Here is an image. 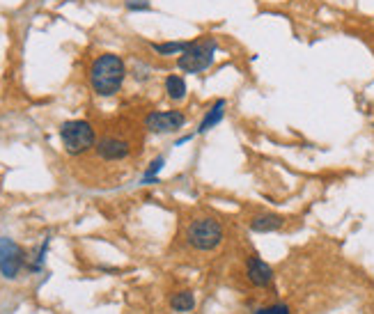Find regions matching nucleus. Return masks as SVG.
I'll list each match as a JSON object with an SVG mask.
<instances>
[{
	"label": "nucleus",
	"mask_w": 374,
	"mask_h": 314,
	"mask_svg": "<svg viewBox=\"0 0 374 314\" xmlns=\"http://www.w3.org/2000/svg\"><path fill=\"white\" fill-rule=\"evenodd\" d=\"M126 62L117 53H101L87 67V83L97 96H115L126 81Z\"/></svg>",
	"instance_id": "f257e3e1"
},
{
	"label": "nucleus",
	"mask_w": 374,
	"mask_h": 314,
	"mask_svg": "<svg viewBox=\"0 0 374 314\" xmlns=\"http://www.w3.org/2000/svg\"><path fill=\"white\" fill-rule=\"evenodd\" d=\"M225 241V225L216 215H195L184 228V243L191 252H214Z\"/></svg>",
	"instance_id": "f03ea898"
},
{
	"label": "nucleus",
	"mask_w": 374,
	"mask_h": 314,
	"mask_svg": "<svg viewBox=\"0 0 374 314\" xmlns=\"http://www.w3.org/2000/svg\"><path fill=\"white\" fill-rule=\"evenodd\" d=\"M216 53H219V42L214 37L204 35L193 39L189 48L177 57V69L184 74H202L207 72L216 60Z\"/></svg>",
	"instance_id": "7ed1b4c3"
},
{
	"label": "nucleus",
	"mask_w": 374,
	"mask_h": 314,
	"mask_svg": "<svg viewBox=\"0 0 374 314\" xmlns=\"http://www.w3.org/2000/svg\"><path fill=\"white\" fill-rule=\"evenodd\" d=\"M60 140L69 156H83L94 150L97 131L87 120H69L60 126Z\"/></svg>",
	"instance_id": "20e7f679"
},
{
	"label": "nucleus",
	"mask_w": 374,
	"mask_h": 314,
	"mask_svg": "<svg viewBox=\"0 0 374 314\" xmlns=\"http://www.w3.org/2000/svg\"><path fill=\"white\" fill-rule=\"evenodd\" d=\"M133 152V142L129 138H122V135H104L101 140H97L94 145V154L97 159H101L104 163H122L131 156Z\"/></svg>",
	"instance_id": "39448f33"
},
{
	"label": "nucleus",
	"mask_w": 374,
	"mask_h": 314,
	"mask_svg": "<svg viewBox=\"0 0 374 314\" xmlns=\"http://www.w3.org/2000/svg\"><path fill=\"white\" fill-rule=\"evenodd\" d=\"M26 267V250L16 241L0 237V273L7 280L18 278Z\"/></svg>",
	"instance_id": "423d86ee"
},
{
	"label": "nucleus",
	"mask_w": 374,
	"mask_h": 314,
	"mask_svg": "<svg viewBox=\"0 0 374 314\" xmlns=\"http://www.w3.org/2000/svg\"><path fill=\"white\" fill-rule=\"evenodd\" d=\"M143 126L152 133H175L186 126V115L182 111H152L145 115Z\"/></svg>",
	"instance_id": "0eeeda50"
},
{
	"label": "nucleus",
	"mask_w": 374,
	"mask_h": 314,
	"mask_svg": "<svg viewBox=\"0 0 374 314\" xmlns=\"http://www.w3.org/2000/svg\"><path fill=\"white\" fill-rule=\"evenodd\" d=\"M246 278H248L255 287H269L273 282V269L267 262H262L258 254H248V257H246Z\"/></svg>",
	"instance_id": "6e6552de"
},
{
	"label": "nucleus",
	"mask_w": 374,
	"mask_h": 314,
	"mask_svg": "<svg viewBox=\"0 0 374 314\" xmlns=\"http://www.w3.org/2000/svg\"><path fill=\"white\" fill-rule=\"evenodd\" d=\"M285 223H287V220H285V215L262 211V213H255L253 218L248 220V228H251L253 232L267 234V232H278V230H282Z\"/></svg>",
	"instance_id": "1a4fd4ad"
},
{
	"label": "nucleus",
	"mask_w": 374,
	"mask_h": 314,
	"mask_svg": "<svg viewBox=\"0 0 374 314\" xmlns=\"http://www.w3.org/2000/svg\"><path fill=\"white\" fill-rule=\"evenodd\" d=\"M225 108H228V101H225V99L216 101V103L209 108V111L204 113L202 122H200V126H198V133H209L214 126H219L221 120L225 117Z\"/></svg>",
	"instance_id": "9d476101"
},
{
	"label": "nucleus",
	"mask_w": 374,
	"mask_h": 314,
	"mask_svg": "<svg viewBox=\"0 0 374 314\" xmlns=\"http://www.w3.org/2000/svg\"><path fill=\"white\" fill-rule=\"evenodd\" d=\"M163 87H165V94H168V99H172L177 103L184 101L186 99V92H189L184 76H180V74H168V76H165Z\"/></svg>",
	"instance_id": "9b49d317"
},
{
	"label": "nucleus",
	"mask_w": 374,
	"mask_h": 314,
	"mask_svg": "<svg viewBox=\"0 0 374 314\" xmlns=\"http://www.w3.org/2000/svg\"><path fill=\"white\" fill-rule=\"evenodd\" d=\"M191 42H152L150 48L161 57H180Z\"/></svg>",
	"instance_id": "f8f14e48"
},
{
	"label": "nucleus",
	"mask_w": 374,
	"mask_h": 314,
	"mask_svg": "<svg viewBox=\"0 0 374 314\" xmlns=\"http://www.w3.org/2000/svg\"><path fill=\"white\" fill-rule=\"evenodd\" d=\"M193 308H195V298L191 291H180L172 298V310H177V312H191Z\"/></svg>",
	"instance_id": "ddd939ff"
},
{
	"label": "nucleus",
	"mask_w": 374,
	"mask_h": 314,
	"mask_svg": "<svg viewBox=\"0 0 374 314\" xmlns=\"http://www.w3.org/2000/svg\"><path fill=\"white\" fill-rule=\"evenodd\" d=\"M253 314H292L287 303H273V305H267V308H260L255 310Z\"/></svg>",
	"instance_id": "4468645a"
},
{
	"label": "nucleus",
	"mask_w": 374,
	"mask_h": 314,
	"mask_svg": "<svg viewBox=\"0 0 374 314\" xmlns=\"http://www.w3.org/2000/svg\"><path fill=\"white\" fill-rule=\"evenodd\" d=\"M163 163H165V161L161 159V156H159V159H154V161L150 163V168L145 170V179H143V181H145V184H152V181H154V176L161 172Z\"/></svg>",
	"instance_id": "2eb2a0df"
},
{
	"label": "nucleus",
	"mask_w": 374,
	"mask_h": 314,
	"mask_svg": "<svg viewBox=\"0 0 374 314\" xmlns=\"http://www.w3.org/2000/svg\"><path fill=\"white\" fill-rule=\"evenodd\" d=\"M126 9H131V12H147V9H152L150 0H126Z\"/></svg>",
	"instance_id": "dca6fc26"
}]
</instances>
